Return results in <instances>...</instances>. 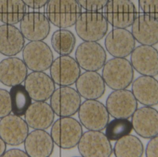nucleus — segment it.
I'll use <instances>...</instances> for the list:
<instances>
[{"mask_svg": "<svg viewBox=\"0 0 158 157\" xmlns=\"http://www.w3.org/2000/svg\"><path fill=\"white\" fill-rule=\"evenodd\" d=\"M105 84L113 90L126 89L133 81L134 68L125 58H116L106 62L102 70Z\"/></svg>", "mask_w": 158, "mask_h": 157, "instance_id": "obj_1", "label": "nucleus"}, {"mask_svg": "<svg viewBox=\"0 0 158 157\" xmlns=\"http://www.w3.org/2000/svg\"><path fill=\"white\" fill-rule=\"evenodd\" d=\"M81 13L77 0H49L46 5V16L52 24L60 29L76 25Z\"/></svg>", "mask_w": 158, "mask_h": 157, "instance_id": "obj_2", "label": "nucleus"}, {"mask_svg": "<svg viewBox=\"0 0 158 157\" xmlns=\"http://www.w3.org/2000/svg\"><path fill=\"white\" fill-rule=\"evenodd\" d=\"M76 32L85 41H97L102 39L108 30V23L99 11L82 12L76 23Z\"/></svg>", "mask_w": 158, "mask_h": 157, "instance_id": "obj_3", "label": "nucleus"}, {"mask_svg": "<svg viewBox=\"0 0 158 157\" xmlns=\"http://www.w3.org/2000/svg\"><path fill=\"white\" fill-rule=\"evenodd\" d=\"M82 126L72 117H60L51 128V135L54 143L63 149L76 147L83 134Z\"/></svg>", "mask_w": 158, "mask_h": 157, "instance_id": "obj_4", "label": "nucleus"}, {"mask_svg": "<svg viewBox=\"0 0 158 157\" xmlns=\"http://www.w3.org/2000/svg\"><path fill=\"white\" fill-rule=\"evenodd\" d=\"M78 112L80 122L89 131H103L109 122L106 107L97 100H85Z\"/></svg>", "mask_w": 158, "mask_h": 157, "instance_id": "obj_5", "label": "nucleus"}, {"mask_svg": "<svg viewBox=\"0 0 158 157\" xmlns=\"http://www.w3.org/2000/svg\"><path fill=\"white\" fill-rule=\"evenodd\" d=\"M23 61L32 72H44L50 69L54 61L50 47L43 41H31L22 50Z\"/></svg>", "mask_w": 158, "mask_h": 157, "instance_id": "obj_6", "label": "nucleus"}, {"mask_svg": "<svg viewBox=\"0 0 158 157\" xmlns=\"http://www.w3.org/2000/svg\"><path fill=\"white\" fill-rule=\"evenodd\" d=\"M104 8L108 23L116 28L132 26L137 17L135 6L131 0H110Z\"/></svg>", "mask_w": 158, "mask_h": 157, "instance_id": "obj_7", "label": "nucleus"}, {"mask_svg": "<svg viewBox=\"0 0 158 157\" xmlns=\"http://www.w3.org/2000/svg\"><path fill=\"white\" fill-rule=\"evenodd\" d=\"M81 97L70 86H60L55 89L50 98V105L59 117H71L78 112Z\"/></svg>", "mask_w": 158, "mask_h": 157, "instance_id": "obj_8", "label": "nucleus"}, {"mask_svg": "<svg viewBox=\"0 0 158 157\" xmlns=\"http://www.w3.org/2000/svg\"><path fill=\"white\" fill-rule=\"evenodd\" d=\"M84 157H108L113 153L110 141L101 131H89L83 134L77 145Z\"/></svg>", "mask_w": 158, "mask_h": 157, "instance_id": "obj_9", "label": "nucleus"}, {"mask_svg": "<svg viewBox=\"0 0 158 157\" xmlns=\"http://www.w3.org/2000/svg\"><path fill=\"white\" fill-rule=\"evenodd\" d=\"M76 60L85 71H99L106 62L107 55L103 47L96 41H84L76 50Z\"/></svg>", "mask_w": 158, "mask_h": 157, "instance_id": "obj_10", "label": "nucleus"}, {"mask_svg": "<svg viewBox=\"0 0 158 157\" xmlns=\"http://www.w3.org/2000/svg\"><path fill=\"white\" fill-rule=\"evenodd\" d=\"M50 69L51 77L59 86H70L76 84L81 74L77 62L69 55L57 57L54 60Z\"/></svg>", "mask_w": 158, "mask_h": 157, "instance_id": "obj_11", "label": "nucleus"}, {"mask_svg": "<svg viewBox=\"0 0 158 157\" xmlns=\"http://www.w3.org/2000/svg\"><path fill=\"white\" fill-rule=\"evenodd\" d=\"M106 106L113 118L129 119L138 108V101L131 91L119 89L109 95Z\"/></svg>", "mask_w": 158, "mask_h": 157, "instance_id": "obj_12", "label": "nucleus"}, {"mask_svg": "<svg viewBox=\"0 0 158 157\" xmlns=\"http://www.w3.org/2000/svg\"><path fill=\"white\" fill-rule=\"evenodd\" d=\"M20 30L29 41H43L49 35L51 25L48 18L37 11L27 12L20 22Z\"/></svg>", "mask_w": 158, "mask_h": 157, "instance_id": "obj_13", "label": "nucleus"}, {"mask_svg": "<svg viewBox=\"0 0 158 157\" xmlns=\"http://www.w3.org/2000/svg\"><path fill=\"white\" fill-rule=\"evenodd\" d=\"M27 124L21 117L9 114L0 120V137L12 146L23 143L29 133Z\"/></svg>", "mask_w": 158, "mask_h": 157, "instance_id": "obj_14", "label": "nucleus"}, {"mask_svg": "<svg viewBox=\"0 0 158 157\" xmlns=\"http://www.w3.org/2000/svg\"><path fill=\"white\" fill-rule=\"evenodd\" d=\"M108 52L116 58H126L131 54L135 47V40L131 32L126 29H112L105 41Z\"/></svg>", "mask_w": 158, "mask_h": 157, "instance_id": "obj_15", "label": "nucleus"}, {"mask_svg": "<svg viewBox=\"0 0 158 157\" xmlns=\"http://www.w3.org/2000/svg\"><path fill=\"white\" fill-rule=\"evenodd\" d=\"M131 63L142 75H158V51L153 46L142 45L135 48L131 54Z\"/></svg>", "mask_w": 158, "mask_h": 157, "instance_id": "obj_16", "label": "nucleus"}, {"mask_svg": "<svg viewBox=\"0 0 158 157\" xmlns=\"http://www.w3.org/2000/svg\"><path fill=\"white\" fill-rule=\"evenodd\" d=\"M133 129L142 138L151 139L158 135V111L150 106L137 108L131 117Z\"/></svg>", "mask_w": 158, "mask_h": 157, "instance_id": "obj_17", "label": "nucleus"}, {"mask_svg": "<svg viewBox=\"0 0 158 157\" xmlns=\"http://www.w3.org/2000/svg\"><path fill=\"white\" fill-rule=\"evenodd\" d=\"M56 84L51 76L44 72H32L24 81L31 97L35 101H46L56 89Z\"/></svg>", "mask_w": 158, "mask_h": 157, "instance_id": "obj_18", "label": "nucleus"}, {"mask_svg": "<svg viewBox=\"0 0 158 157\" xmlns=\"http://www.w3.org/2000/svg\"><path fill=\"white\" fill-rule=\"evenodd\" d=\"M28 68L23 60L9 57L0 62V82L6 86L21 84L28 75Z\"/></svg>", "mask_w": 158, "mask_h": 157, "instance_id": "obj_19", "label": "nucleus"}, {"mask_svg": "<svg viewBox=\"0 0 158 157\" xmlns=\"http://www.w3.org/2000/svg\"><path fill=\"white\" fill-rule=\"evenodd\" d=\"M24 143L29 157H50L54 148V142L51 134L45 130L32 131L28 134Z\"/></svg>", "mask_w": 158, "mask_h": 157, "instance_id": "obj_20", "label": "nucleus"}, {"mask_svg": "<svg viewBox=\"0 0 158 157\" xmlns=\"http://www.w3.org/2000/svg\"><path fill=\"white\" fill-rule=\"evenodd\" d=\"M106 85L102 76L94 71L81 74L76 83L77 91L85 100L100 98L105 94Z\"/></svg>", "mask_w": 158, "mask_h": 157, "instance_id": "obj_21", "label": "nucleus"}, {"mask_svg": "<svg viewBox=\"0 0 158 157\" xmlns=\"http://www.w3.org/2000/svg\"><path fill=\"white\" fill-rule=\"evenodd\" d=\"M132 34L142 45L153 46L158 43V19L147 15L136 17L132 25Z\"/></svg>", "mask_w": 158, "mask_h": 157, "instance_id": "obj_22", "label": "nucleus"}, {"mask_svg": "<svg viewBox=\"0 0 158 157\" xmlns=\"http://www.w3.org/2000/svg\"><path fill=\"white\" fill-rule=\"evenodd\" d=\"M55 115L51 105L46 101H35L31 103L24 117L31 129L45 130L52 125Z\"/></svg>", "mask_w": 158, "mask_h": 157, "instance_id": "obj_23", "label": "nucleus"}, {"mask_svg": "<svg viewBox=\"0 0 158 157\" xmlns=\"http://www.w3.org/2000/svg\"><path fill=\"white\" fill-rule=\"evenodd\" d=\"M25 38L20 29L14 25L0 26V53L13 57L23 50Z\"/></svg>", "mask_w": 158, "mask_h": 157, "instance_id": "obj_24", "label": "nucleus"}, {"mask_svg": "<svg viewBox=\"0 0 158 157\" xmlns=\"http://www.w3.org/2000/svg\"><path fill=\"white\" fill-rule=\"evenodd\" d=\"M131 91L142 105L150 107L158 105V81L154 77H139L133 83Z\"/></svg>", "mask_w": 158, "mask_h": 157, "instance_id": "obj_25", "label": "nucleus"}, {"mask_svg": "<svg viewBox=\"0 0 158 157\" xmlns=\"http://www.w3.org/2000/svg\"><path fill=\"white\" fill-rule=\"evenodd\" d=\"M27 7L22 0H0V21L6 25L20 23L27 13Z\"/></svg>", "mask_w": 158, "mask_h": 157, "instance_id": "obj_26", "label": "nucleus"}, {"mask_svg": "<svg viewBox=\"0 0 158 157\" xmlns=\"http://www.w3.org/2000/svg\"><path fill=\"white\" fill-rule=\"evenodd\" d=\"M144 147L139 138L128 135L121 138L115 143L113 152L117 157L143 156Z\"/></svg>", "mask_w": 158, "mask_h": 157, "instance_id": "obj_27", "label": "nucleus"}, {"mask_svg": "<svg viewBox=\"0 0 158 157\" xmlns=\"http://www.w3.org/2000/svg\"><path fill=\"white\" fill-rule=\"evenodd\" d=\"M12 112L14 115L24 116L32 103V99L24 85H17L12 87L10 91Z\"/></svg>", "mask_w": 158, "mask_h": 157, "instance_id": "obj_28", "label": "nucleus"}, {"mask_svg": "<svg viewBox=\"0 0 158 157\" xmlns=\"http://www.w3.org/2000/svg\"><path fill=\"white\" fill-rule=\"evenodd\" d=\"M51 43L53 49L59 55H69L75 48L76 39L71 31L60 29L54 32Z\"/></svg>", "mask_w": 158, "mask_h": 157, "instance_id": "obj_29", "label": "nucleus"}, {"mask_svg": "<svg viewBox=\"0 0 158 157\" xmlns=\"http://www.w3.org/2000/svg\"><path fill=\"white\" fill-rule=\"evenodd\" d=\"M105 135L110 141H117L130 134L133 130L131 121L127 119L114 118L106 126Z\"/></svg>", "mask_w": 158, "mask_h": 157, "instance_id": "obj_30", "label": "nucleus"}, {"mask_svg": "<svg viewBox=\"0 0 158 157\" xmlns=\"http://www.w3.org/2000/svg\"><path fill=\"white\" fill-rule=\"evenodd\" d=\"M12 112L10 94L6 89L0 88V119Z\"/></svg>", "mask_w": 158, "mask_h": 157, "instance_id": "obj_31", "label": "nucleus"}, {"mask_svg": "<svg viewBox=\"0 0 158 157\" xmlns=\"http://www.w3.org/2000/svg\"><path fill=\"white\" fill-rule=\"evenodd\" d=\"M138 2L144 14L158 19V0H138Z\"/></svg>", "mask_w": 158, "mask_h": 157, "instance_id": "obj_32", "label": "nucleus"}, {"mask_svg": "<svg viewBox=\"0 0 158 157\" xmlns=\"http://www.w3.org/2000/svg\"><path fill=\"white\" fill-rule=\"evenodd\" d=\"M110 0H77L82 8L86 11H99L105 8Z\"/></svg>", "mask_w": 158, "mask_h": 157, "instance_id": "obj_33", "label": "nucleus"}, {"mask_svg": "<svg viewBox=\"0 0 158 157\" xmlns=\"http://www.w3.org/2000/svg\"><path fill=\"white\" fill-rule=\"evenodd\" d=\"M150 139L146 147V156L158 157V135Z\"/></svg>", "mask_w": 158, "mask_h": 157, "instance_id": "obj_34", "label": "nucleus"}, {"mask_svg": "<svg viewBox=\"0 0 158 157\" xmlns=\"http://www.w3.org/2000/svg\"><path fill=\"white\" fill-rule=\"evenodd\" d=\"M27 6L32 9H39L47 5L49 0H22Z\"/></svg>", "mask_w": 158, "mask_h": 157, "instance_id": "obj_35", "label": "nucleus"}, {"mask_svg": "<svg viewBox=\"0 0 158 157\" xmlns=\"http://www.w3.org/2000/svg\"><path fill=\"white\" fill-rule=\"evenodd\" d=\"M2 157H29L26 151L21 149L13 148L6 151Z\"/></svg>", "mask_w": 158, "mask_h": 157, "instance_id": "obj_36", "label": "nucleus"}, {"mask_svg": "<svg viewBox=\"0 0 158 157\" xmlns=\"http://www.w3.org/2000/svg\"><path fill=\"white\" fill-rule=\"evenodd\" d=\"M6 144L0 137V157H2L6 151Z\"/></svg>", "mask_w": 158, "mask_h": 157, "instance_id": "obj_37", "label": "nucleus"}]
</instances>
